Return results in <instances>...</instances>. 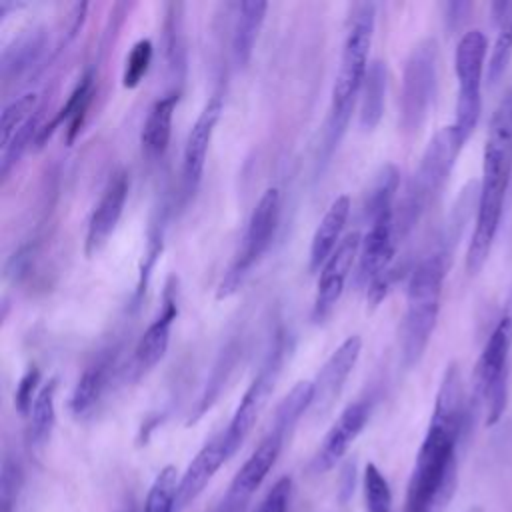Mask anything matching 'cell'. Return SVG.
<instances>
[{"label": "cell", "mask_w": 512, "mask_h": 512, "mask_svg": "<svg viewBox=\"0 0 512 512\" xmlns=\"http://www.w3.org/2000/svg\"><path fill=\"white\" fill-rule=\"evenodd\" d=\"M466 424L462 376L450 364L442 376L432 418L406 486L404 512H444L456 490L458 442Z\"/></svg>", "instance_id": "cell-1"}, {"label": "cell", "mask_w": 512, "mask_h": 512, "mask_svg": "<svg viewBox=\"0 0 512 512\" xmlns=\"http://www.w3.org/2000/svg\"><path fill=\"white\" fill-rule=\"evenodd\" d=\"M512 178V90L496 106L484 144L482 182L476 202L474 232L466 252V270L476 274L492 250L498 234L506 190Z\"/></svg>", "instance_id": "cell-2"}, {"label": "cell", "mask_w": 512, "mask_h": 512, "mask_svg": "<svg viewBox=\"0 0 512 512\" xmlns=\"http://www.w3.org/2000/svg\"><path fill=\"white\" fill-rule=\"evenodd\" d=\"M466 198H468V190L464 194V200ZM464 206L466 204L454 210L442 240L436 244L432 252H428L416 264V268L410 274L408 290H406V312L402 322V362L408 368L418 364L434 332L438 310H440L442 284L450 264L452 244L458 236V230L462 228V222L466 220V214L464 216L460 214Z\"/></svg>", "instance_id": "cell-3"}, {"label": "cell", "mask_w": 512, "mask_h": 512, "mask_svg": "<svg viewBox=\"0 0 512 512\" xmlns=\"http://www.w3.org/2000/svg\"><path fill=\"white\" fill-rule=\"evenodd\" d=\"M374 32V4H356L350 12L346 36L340 54L338 74L332 86V102L326 126V150L332 152L338 144L350 114L354 110L358 92L364 84L368 70V50Z\"/></svg>", "instance_id": "cell-4"}, {"label": "cell", "mask_w": 512, "mask_h": 512, "mask_svg": "<svg viewBox=\"0 0 512 512\" xmlns=\"http://www.w3.org/2000/svg\"><path fill=\"white\" fill-rule=\"evenodd\" d=\"M462 146L464 142L452 124L438 130L428 142L420 166L408 182V188L400 200V208L396 210L394 224L398 240L404 238L416 226L422 214L434 204L456 164Z\"/></svg>", "instance_id": "cell-5"}, {"label": "cell", "mask_w": 512, "mask_h": 512, "mask_svg": "<svg viewBox=\"0 0 512 512\" xmlns=\"http://www.w3.org/2000/svg\"><path fill=\"white\" fill-rule=\"evenodd\" d=\"M512 350V294L490 332L474 370V394L484 408L488 426H494L508 402V362Z\"/></svg>", "instance_id": "cell-6"}, {"label": "cell", "mask_w": 512, "mask_h": 512, "mask_svg": "<svg viewBox=\"0 0 512 512\" xmlns=\"http://www.w3.org/2000/svg\"><path fill=\"white\" fill-rule=\"evenodd\" d=\"M484 58H486V36L480 30L466 32L458 40L456 54H454V70L458 78V100H456V116L452 124L464 144L472 136L482 110Z\"/></svg>", "instance_id": "cell-7"}, {"label": "cell", "mask_w": 512, "mask_h": 512, "mask_svg": "<svg viewBox=\"0 0 512 512\" xmlns=\"http://www.w3.org/2000/svg\"><path fill=\"white\" fill-rule=\"evenodd\" d=\"M436 64L438 50L434 40L418 42L404 64L400 92V126L406 134L418 132L428 118L430 106L436 96Z\"/></svg>", "instance_id": "cell-8"}, {"label": "cell", "mask_w": 512, "mask_h": 512, "mask_svg": "<svg viewBox=\"0 0 512 512\" xmlns=\"http://www.w3.org/2000/svg\"><path fill=\"white\" fill-rule=\"evenodd\" d=\"M278 218H280V192H278V188H268L260 196L256 208L252 210L242 248L220 282L218 298L230 296L232 292H236L240 288L248 270L260 260V256L272 244V238H274L276 226H278Z\"/></svg>", "instance_id": "cell-9"}, {"label": "cell", "mask_w": 512, "mask_h": 512, "mask_svg": "<svg viewBox=\"0 0 512 512\" xmlns=\"http://www.w3.org/2000/svg\"><path fill=\"white\" fill-rule=\"evenodd\" d=\"M280 354H282V348L278 344L274 348V352L268 356L266 364L260 368L258 376L252 380V384L244 392L228 428L222 432L230 456H234V452L248 438V434L252 432L262 408L266 406V400H268V396L274 388L276 374H278V368H280Z\"/></svg>", "instance_id": "cell-10"}, {"label": "cell", "mask_w": 512, "mask_h": 512, "mask_svg": "<svg viewBox=\"0 0 512 512\" xmlns=\"http://www.w3.org/2000/svg\"><path fill=\"white\" fill-rule=\"evenodd\" d=\"M360 244H362V236L358 232H350L336 246L332 256L322 266V272L318 278V290H316V298H314V306H312L314 322L326 320L330 316V312L334 310V306L344 290L350 268L360 254Z\"/></svg>", "instance_id": "cell-11"}, {"label": "cell", "mask_w": 512, "mask_h": 512, "mask_svg": "<svg viewBox=\"0 0 512 512\" xmlns=\"http://www.w3.org/2000/svg\"><path fill=\"white\" fill-rule=\"evenodd\" d=\"M370 416V404L364 400L352 402L348 404L340 416L336 418V422L330 426V430L326 432L324 440L320 442L310 468L316 474H324L328 470H332L348 452L350 444L358 438V434L362 432V428L366 426Z\"/></svg>", "instance_id": "cell-12"}, {"label": "cell", "mask_w": 512, "mask_h": 512, "mask_svg": "<svg viewBox=\"0 0 512 512\" xmlns=\"http://www.w3.org/2000/svg\"><path fill=\"white\" fill-rule=\"evenodd\" d=\"M286 436L278 430H268V434L262 438V442L256 446V450L248 456V460L240 466L236 476L230 482L226 498L238 504H246L250 496L262 486L268 472L276 464Z\"/></svg>", "instance_id": "cell-13"}, {"label": "cell", "mask_w": 512, "mask_h": 512, "mask_svg": "<svg viewBox=\"0 0 512 512\" xmlns=\"http://www.w3.org/2000/svg\"><path fill=\"white\" fill-rule=\"evenodd\" d=\"M126 196H128V178L124 172H118L110 178L108 186L104 188V192L90 216L86 242H84L86 256H94L108 242L110 234L114 232V228L122 216Z\"/></svg>", "instance_id": "cell-14"}, {"label": "cell", "mask_w": 512, "mask_h": 512, "mask_svg": "<svg viewBox=\"0 0 512 512\" xmlns=\"http://www.w3.org/2000/svg\"><path fill=\"white\" fill-rule=\"evenodd\" d=\"M362 350L360 336L346 338L326 360L322 370L318 372L314 380V408L316 412H326L334 404V400L340 396L346 378L354 370L358 356Z\"/></svg>", "instance_id": "cell-15"}, {"label": "cell", "mask_w": 512, "mask_h": 512, "mask_svg": "<svg viewBox=\"0 0 512 512\" xmlns=\"http://www.w3.org/2000/svg\"><path fill=\"white\" fill-rule=\"evenodd\" d=\"M220 114H222V98L212 96L188 132L186 146H184V162H182L184 184L188 192H192L202 180L206 154L210 148L214 128L220 120Z\"/></svg>", "instance_id": "cell-16"}, {"label": "cell", "mask_w": 512, "mask_h": 512, "mask_svg": "<svg viewBox=\"0 0 512 512\" xmlns=\"http://www.w3.org/2000/svg\"><path fill=\"white\" fill-rule=\"evenodd\" d=\"M232 458L224 434L214 436L210 442H206L198 454L192 458V462L186 466V470L180 476L178 482V510H184L190 506L208 486V482L214 478V474L220 470V466Z\"/></svg>", "instance_id": "cell-17"}, {"label": "cell", "mask_w": 512, "mask_h": 512, "mask_svg": "<svg viewBox=\"0 0 512 512\" xmlns=\"http://www.w3.org/2000/svg\"><path fill=\"white\" fill-rule=\"evenodd\" d=\"M350 214V198L348 196H338L326 214L322 216L310 244V270L316 272L320 266L326 264V260L332 256L336 246L342 242L340 234L346 226Z\"/></svg>", "instance_id": "cell-18"}, {"label": "cell", "mask_w": 512, "mask_h": 512, "mask_svg": "<svg viewBox=\"0 0 512 512\" xmlns=\"http://www.w3.org/2000/svg\"><path fill=\"white\" fill-rule=\"evenodd\" d=\"M176 314H178L176 302L168 298L160 316L140 336L134 350V368L140 374L156 366L166 354L168 342H170V328H172V322L176 320Z\"/></svg>", "instance_id": "cell-19"}, {"label": "cell", "mask_w": 512, "mask_h": 512, "mask_svg": "<svg viewBox=\"0 0 512 512\" xmlns=\"http://www.w3.org/2000/svg\"><path fill=\"white\" fill-rule=\"evenodd\" d=\"M176 104H178V94L172 92L158 98L148 110V116L144 120L142 134H140L142 148L148 156H162L164 150L168 148Z\"/></svg>", "instance_id": "cell-20"}, {"label": "cell", "mask_w": 512, "mask_h": 512, "mask_svg": "<svg viewBox=\"0 0 512 512\" xmlns=\"http://www.w3.org/2000/svg\"><path fill=\"white\" fill-rule=\"evenodd\" d=\"M266 10H268V4L260 0L238 4V18H236L234 36H232V54L238 66H246L250 62Z\"/></svg>", "instance_id": "cell-21"}, {"label": "cell", "mask_w": 512, "mask_h": 512, "mask_svg": "<svg viewBox=\"0 0 512 512\" xmlns=\"http://www.w3.org/2000/svg\"><path fill=\"white\" fill-rule=\"evenodd\" d=\"M386 84H388V72L386 62L372 60L366 70V78L362 84V100H360V126L364 130H372L378 126L382 114H384V102H386Z\"/></svg>", "instance_id": "cell-22"}, {"label": "cell", "mask_w": 512, "mask_h": 512, "mask_svg": "<svg viewBox=\"0 0 512 512\" xmlns=\"http://www.w3.org/2000/svg\"><path fill=\"white\" fill-rule=\"evenodd\" d=\"M492 16L496 24V40L488 60V80L490 84H496L512 58V2H494Z\"/></svg>", "instance_id": "cell-23"}, {"label": "cell", "mask_w": 512, "mask_h": 512, "mask_svg": "<svg viewBox=\"0 0 512 512\" xmlns=\"http://www.w3.org/2000/svg\"><path fill=\"white\" fill-rule=\"evenodd\" d=\"M92 84H94V78H92V72H86L82 76V80L76 84V88L72 90V94L68 96L66 104L56 112V116L50 120L52 124L44 126V132L46 134H54V130L60 126V124H66V140L68 142H74L76 134L80 132V126L84 122V116H86V110L90 106V100H92Z\"/></svg>", "instance_id": "cell-24"}, {"label": "cell", "mask_w": 512, "mask_h": 512, "mask_svg": "<svg viewBox=\"0 0 512 512\" xmlns=\"http://www.w3.org/2000/svg\"><path fill=\"white\" fill-rule=\"evenodd\" d=\"M28 416V444L40 448L48 442L56 422V380H50L40 388Z\"/></svg>", "instance_id": "cell-25"}, {"label": "cell", "mask_w": 512, "mask_h": 512, "mask_svg": "<svg viewBox=\"0 0 512 512\" xmlns=\"http://www.w3.org/2000/svg\"><path fill=\"white\" fill-rule=\"evenodd\" d=\"M44 40V32L40 28H34L18 36L10 46H6L2 52V78L8 80L32 66L44 48Z\"/></svg>", "instance_id": "cell-26"}, {"label": "cell", "mask_w": 512, "mask_h": 512, "mask_svg": "<svg viewBox=\"0 0 512 512\" xmlns=\"http://www.w3.org/2000/svg\"><path fill=\"white\" fill-rule=\"evenodd\" d=\"M312 404H314V382L302 380V382L294 384L292 390L276 406L270 428L288 436L290 430L296 426V422L304 416V412Z\"/></svg>", "instance_id": "cell-27"}, {"label": "cell", "mask_w": 512, "mask_h": 512, "mask_svg": "<svg viewBox=\"0 0 512 512\" xmlns=\"http://www.w3.org/2000/svg\"><path fill=\"white\" fill-rule=\"evenodd\" d=\"M106 380H108V362L100 360L94 366L86 368L84 374L80 376L72 398H70V410L74 416H86L96 402L100 400L104 388H106Z\"/></svg>", "instance_id": "cell-28"}, {"label": "cell", "mask_w": 512, "mask_h": 512, "mask_svg": "<svg viewBox=\"0 0 512 512\" xmlns=\"http://www.w3.org/2000/svg\"><path fill=\"white\" fill-rule=\"evenodd\" d=\"M178 470L164 466L152 480L142 512H178Z\"/></svg>", "instance_id": "cell-29"}, {"label": "cell", "mask_w": 512, "mask_h": 512, "mask_svg": "<svg viewBox=\"0 0 512 512\" xmlns=\"http://www.w3.org/2000/svg\"><path fill=\"white\" fill-rule=\"evenodd\" d=\"M38 112V94L26 92L20 98L12 100L0 118V142L2 148L12 140V136Z\"/></svg>", "instance_id": "cell-30"}, {"label": "cell", "mask_w": 512, "mask_h": 512, "mask_svg": "<svg viewBox=\"0 0 512 512\" xmlns=\"http://www.w3.org/2000/svg\"><path fill=\"white\" fill-rule=\"evenodd\" d=\"M40 110L12 136V140L2 148L0 156V176L6 178L8 172L16 166V162L22 158V154L28 150L30 144L36 142V136L40 132Z\"/></svg>", "instance_id": "cell-31"}, {"label": "cell", "mask_w": 512, "mask_h": 512, "mask_svg": "<svg viewBox=\"0 0 512 512\" xmlns=\"http://www.w3.org/2000/svg\"><path fill=\"white\" fill-rule=\"evenodd\" d=\"M366 512H392V490L386 476L372 462L364 468Z\"/></svg>", "instance_id": "cell-32"}, {"label": "cell", "mask_w": 512, "mask_h": 512, "mask_svg": "<svg viewBox=\"0 0 512 512\" xmlns=\"http://www.w3.org/2000/svg\"><path fill=\"white\" fill-rule=\"evenodd\" d=\"M150 62H152V42L148 38L138 40L126 56V64L122 72L124 88H136L140 80L146 76Z\"/></svg>", "instance_id": "cell-33"}, {"label": "cell", "mask_w": 512, "mask_h": 512, "mask_svg": "<svg viewBox=\"0 0 512 512\" xmlns=\"http://www.w3.org/2000/svg\"><path fill=\"white\" fill-rule=\"evenodd\" d=\"M22 488V466L10 456L2 462L0 472V512H14Z\"/></svg>", "instance_id": "cell-34"}, {"label": "cell", "mask_w": 512, "mask_h": 512, "mask_svg": "<svg viewBox=\"0 0 512 512\" xmlns=\"http://www.w3.org/2000/svg\"><path fill=\"white\" fill-rule=\"evenodd\" d=\"M292 494V480L288 476L278 478L272 488L262 496L252 512H288Z\"/></svg>", "instance_id": "cell-35"}, {"label": "cell", "mask_w": 512, "mask_h": 512, "mask_svg": "<svg viewBox=\"0 0 512 512\" xmlns=\"http://www.w3.org/2000/svg\"><path fill=\"white\" fill-rule=\"evenodd\" d=\"M40 370L36 366L28 368L26 374L20 378L18 386H16V392H14V406L16 410L22 414V416H28L32 406H34V400L38 396V384H40Z\"/></svg>", "instance_id": "cell-36"}, {"label": "cell", "mask_w": 512, "mask_h": 512, "mask_svg": "<svg viewBox=\"0 0 512 512\" xmlns=\"http://www.w3.org/2000/svg\"><path fill=\"white\" fill-rule=\"evenodd\" d=\"M470 10V4H462V2H456V4H448V20L452 22V24H460V20L462 18H466V16H462V14H466Z\"/></svg>", "instance_id": "cell-37"}, {"label": "cell", "mask_w": 512, "mask_h": 512, "mask_svg": "<svg viewBox=\"0 0 512 512\" xmlns=\"http://www.w3.org/2000/svg\"><path fill=\"white\" fill-rule=\"evenodd\" d=\"M242 510H244V504H238V502H232V500L224 498V502H222L218 512H242Z\"/></svg>", "instance_id": "cell-38"}, {"label": "cell", "mask_w": 512, "mask_h": 512, "mask_svg": "<svg viewBox=\"0 0 512 512\" xmlns=\"http://www.w3.org/2000/svg\"><path fill=\"white\" fill-rule=\"evenodd\" d=\"M466 512H484L480 506H472V508H468Z\"/></svg>", "instance_id": "cell-39"}]
</instances>
